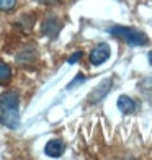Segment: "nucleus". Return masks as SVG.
Instances as JSON below:
<instances>
[{
    "label": "nucleus",
    "instance_id": "1",
    "mask_svg": "<svg viewBox=\"0 0 152 160\" xmlns=\"http://www.w3.org/2000/svg\"><path fill=\"white\" fill-rule=\"evenodd\" d=\"M20 98L17 92H7L0 95V124L17 129L20 126Z\"/></svg>",
    "mask_w": 152,
    "mask_h": 160
},
{
    "label": "nucleus",
    "instance_id": "2",
    "mask_svg": "<svg viewBox=\"0 0 152 160\" xmlns=\"http://www.w3.org/2000/svg\"><path fill=\"white\" fill-rule=\"evenodd\" d=\"M110 31L113 36H116V38H121L123 41H126L128 44L131 46H144L147 42V36L134 30V28H126V26H111Z\"/></svg>",
    "mask_w": 152,
    "mask_h": 160
},
{
    "label": "nucleus",
    "instance_id": "3",
    "mask_svg": "<svg viewBox=\"0 0 152 160\" xmlns=\"http://www.w3.org/2000/svg\"><path fill=\"white\" fill-rule=\"evenodd\" d=\"M111 85H113V80L111 78H106V80H103L95 90H93L90 95H89V103H92V105H95V103H100L101 100H103L106 95H108V92H110V88H111Z\"/></svg>",
    "mask_w": 152,
    "mask_h": 160
},
{
    "label": "nucleus",
    "instance_id": "4",
    "mask_svg": "<svg viewBox=\"0 0 152 160\" xmlns=\"http://www.w3.org/2000/svg\"><path fill=\"white\" fill-rule=\"evenodd\" d=\"M110 54H111L110 46H108L106 42H101V44H98L90 52V62L93 65H100V64H103L105 61L110 59Z\"/></svg>",
    "mask_w": 152,
    "mask_h": 160
},
{
    "label": "nucleus",
    "instance_id": "5",
    "mask_svg": "<svg viewBox=\"0 0 152 160\" xmlns=\"http://www.w3.org/2000/svg\"><path fill=\"white\" fill-rule=\"evenodd\" d=\"M61 28H62V25L59 23V20H57L56 17H51L43 23V33H44L46 36H49V38H56V36L59 34Z\"/></svg>",
    "mask_w": 152,
    "mask_h": 160
},
{
    "label": "nucleus",
    "instance_id": "6",
    "mask_svg": "<svg viewBox=\"0 0 152 160\" xmlns=\"http://www.w3.org/2000/svg\"><path fill=\"white\" fill-rule=\"evenodd\" d=\"M118 108H119V111L123 114H131V113L136 111L137 106H136V101L133 98H129L126 95H121L118 98Z\"/></svg>",
    "mask_w": 152,
    "mask_h": 160
},
{
    "label": "nucleus",
    "instance_id": "7",
    "mask_svg": "<svg viewBox=\"0 0 152 160\" xmlns=\"http://www.w3.org/2000/svg\"><path fill=\"white\" fill-rule=\"evenodd\" d=\"M44 152H46V155L49 157H61L62 155V152H64V142L62 141H49L46 144V147H44Z\"/></svg>",
    "mask_w": 152,
    "mask_h": 160
},
{
    "label": "nucleus",
    "instance_id": "8",
    "mask_svg": "<svg viewBox=\"0 0 152 160\" xmlns=\"http://www.w3.org/2000/svg\"><path fill=\"white\" fill-rule=\"evenodd\" d=\"M139 90L144 97L147 98V101L152 105V78H144L139 83Z\"/></svg>",
    "mask_w": 152,
    "mask_h": 160
},
{
    "label": "nucleus",
    "instance_id": "9",
    "mask_svg": "<svg viewBox=\"0 0 152 160\" xmlns=\"http://www.w3.org/2000/svg\"><path fill=\"white\" fill-rule=\"evenodd\" d=\"M12 77V69L5 62H0V82H7Z\"/></svg>",
    "mask_w": 152,
    "mask_h": 160
},
{
    "label": "nucleus",
    "instance_id": "10",
    "mask_svg": "<svg viewBox=\"0 0 152 160\" xmlns=\"http://www.w3.org/2000/svg\"><path fill=\"white\" fill-rule=\"evenodd\" d=\"M17 5V0H0V12H8Z\"/></svg>",
    "mask_w": 152,
    "mask_h": 160
},
{
    "label": "nucleus",
    "instance_id": "11",
    "mask_svg": "<svg viewBox=\"0 0 152 160\" xmlns=\"http://www.w3.org/2000/svg\"><path fill=\"white\" fill-rule=\"evenodd\" d=\"M84 82H85V77H84V75H79V77H75V78L72 80L70 83H69L67 88H74L75 85H79V83H84Z\"/></svg>",
    "mask_w": 152,
    "mask_h": 160
},
{
    "label": "nucleus",
    "instance_id": "12",
    "mask_svg": "<svg viewBox=\"0 0 152 160\" xmlns=\"http://www.w3.org/2000/svg\"><path fill=\"white\" fill-rule=\"evenodd\" d=\"M80 57H82V52L79 51V52H75V54H74V56H72L70 59H69V64H75L79 59H80Z\"/></svg>",
    "mask_w": 152,
    "mask_h": 160
},
{
    "label": "nucleus",
    "instance_id": "13",
    "mask_svg": "<svg viewBox=\"0 0 152 160\" xmlns=\"http://www.w3.org/2000/svg\"><path fill=\"white\" fill-rule=\"evenodd\" d=\"M149 62H150V65H152V51L149 52Z\"/></svg>",
    "mask_w": 152,
    "mask_h": 160
}]
</instances>
